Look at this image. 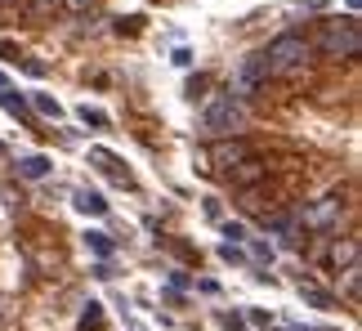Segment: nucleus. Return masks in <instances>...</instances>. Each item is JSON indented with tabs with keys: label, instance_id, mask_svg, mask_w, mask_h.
<instances>
[{
	"label": "nucleus",
	"instance_id": "f257e3e1",
	"mask_svg": "<svg viewBox=\"0 0 362 331\" xmlns=\"http://www.w3.org/2000/svg\"><path fill=\"white\" fill-rule=\"evenodd\" d=\"M259 58H264L268 76H282V81H291V76H300L309 63H313V40L296 36V32H286V36L268 40V49H264Z\"/></svg>",
	"mask_w": 362,
	"mask_h": 331
},
{
	"label": "nucleus",
	"instance_id": "f03ea898",
	"mask_svg": "<svg viewBox=\"0 0 362 331\" xmlns=\"http://www.w3.org/2000/svg\"><path fill=\"white\" fill-rule=\"evenodd\" d=\"M358 23L353 19H335V23H322V36H318L313 49H322L326 58H358Z\"/></svg>",
	"mask_w": 362,
	"mask_h": 331
},
{
	"label": "nucleus",
	"instance_id": "7ed1b4c3",
	"mask_svg": "<svg viewBox=\"0 0 362 331\" xmlns=\"http://www.w3.org/2000/svg\"><path fill=\"white\" fill-rule=\"evenodd\" d=\"M246 125V108H242L237 95H220V99H210L206 103V130L215 134H233Z\"/></svg>",
	"mask_w": 362,
	"mask_h": 331
},
{
	"label": "nucleus",
	"instance_id": "20e7f679",
	"mask_svg": "<svg viewBox=\"0 0 362 331\" xmlns=\"http://www.w3.org/2000/svg\"><path fill=\"white\" fill-rule=\"evenodd\" d=\"M340 210H344V197H340V193H326V197H318L313 206L300 210V228H313V233H322V228H331L335 219H340Z\"/></svg>",
	"mask_w": 362,
	"mask_h": 331
},
{
	"label": "nucleus",
	"instance_id": "39448f33",
	"mask_svg": "<svg viewBox=\"0 0 362 331\" xmlns=\"http://www.w3.org/2000/svg\"><path fill=\"white\" fill-rule=\"evenodd\" d=\"M206 157H210V166H215V171L224 175V171H233V166H237V161L255 157V148H250L246 139H220V143H215V148L206 152Z\"/></svg>",
	"mask_w": 362,
	"mask_h": 331
},
{
	"label": "nucleus",
	"instance_id": "423d86ee",
	"mask_svg": "<svg viewBox=\"0 0 362 331\" xmlns=\"http://www.w3.org/2000/svg\"><path fill=\"white\" fill-rule=\"evenodd\" d=\"M264 81H268V67H264V58H246V63H242L237 67V76H233V95H250V90H259V86H264Z\"/></svg>",
	"mask_w": 362,
	"mask_h": 331
},
{
	"label": "nucleus",
	"instance_id": "0eeeda50",
	"mask_svg": "<svg viewBox=\"0 0 362 331\" xmlns=\"http://www.w3.org/2000/svg\"><path fill=\"white\" fill-rule=\"evenodd\" d=\"M264 175H268V161L264 157H246V161H237L233 171H224V180H229L233 188H255Z\"/></svg>",
	"mask_w": 362,
	"mask_h": 331
},
{
	"label": "nucleus",
	"instance_id": "6e6552de",
	"mask_svg": "<svg viewBox=\"0 0 362 331\" xmlns=\"http://www.w3.org/2000/svg\"><path fill=\"white\" fill-rule=\"evenodd\" d=\"M326 265H331L335 273H340V269H353V265H358V237H340V242L331 246Z\"/></svg>",
	"mask_w": 362,
	"mask_h": 331
},
{
	"label": "nucleus",
	"instance_id": "1a4fd4ad",
	"mask_svg": "<svg viewBox=\"0 0 362 331\" xmlns=\"http://www.w3.org/2000/svg\"><path fill=\"white\" fill-rule=\"evenodd\" d=\"M72 206H77L81 215H107V201L99 197V193H90V188H77V193H72Z\"/></svg>",
	"mask_w": 362,
	"mask_h": 331
},
{
	"label": "nucleus",
	"instance_id": "9d476101",
	"mask_svg": "<svg viewBox=\"0 0 362 331\" xmlns=\"http://www.w3.org/2000/svg\"><path fill=\"white\" fill-rule=\"evenodd\" d=\"M90 157H94V161H99V166H103V171H107V175H112V180H116V184H125V188H134V180H130V171H121V161H116V157H112V152H103V148H94V152H90Z\"/></svg>",
	"mask_w": 362,
	"mask_h": 331
},
{
	"label": "nucleus",
	"instance_id": "9b49d317",
	"mask_svg": "<svg viewBox=\"0 0 362 331\" xmlns=\"http://www.w3.org/2000/svg\"><path fill=\"white\" fill-rule=\"evenodd\" d=\"M49 166H54V161L40 157V152H36V157H18V175H23V180H45Z\"/></svg>",
	"mask_w": 362,
	"mask_h": 331
},
{
	"label": "nucleus",
	"instance_id": "f8f14e48",
	"mask_svg": "<svg viewBox=\"0 0 362 331\" xmlns=\"http://www.w3.org/2000/svg\"><path fill=\"white\" fill-rule=\"evenodd\" d=\"M340 291L349 295V300H358L362 295V269L353 265V269H340Z\"/></svg>",
	"mask_w": 362,
	"mask_h": 331
},
{
	"label": "nucleus",
	"instance_id": "ddd939ff",
	"mask_svg": "<svg viewBox=\"0 0 362 331\" xmlns=\"http://www.w3.org/2000/svg\"><path fill=\"white\" fill-rule=\"evenodd\" d=\"M31 108H36L40 117H54V121L63 117V108H58V99H54V95H31Z\"/></svg>",
	"mask_w": 362,
	"mask_h": 331
},
{
	"label": "nucleus",
	"instance_id": "4468645a",
	"mask_svg": "<svg viewBox=\"0 0 362 331\" xmlns=\"http://www.w3.org/2000/svg\"><path fill=\"white\" fill-rule=\"evenodd\" d=\"M86 246L94 251V256H112V242H107V233H99V228H90V233H86Z\"/></svg>",
	"mask_w": 362,
	"mask_h": 331
},
{
	"label": "nucleus",
	"instance_id": "2eb2a0df",
	"mask_svg": "<svg viewBox=\"0 0 362 331\" xmlns=\"http://www.w3.org/2000/svg\"><path fill=\"white\" fill-rule=\"evenodd\" d=\"M94 5H99V0H58V10H67L72 19H86V14L94 10Z\"/></svg>",
	"mask_w": 362,
	"mask_h": 331
},
{
	"label": "nucleus",
	"instance_id": "dca6fc26",
	"mask_svg": "<svg viewBox=\"0 0 362 331\" xmlns=\"http://www.w3.org/2000/svg\"><path fill=\"white\" fill-rule=\"evenodd\" d=\"M300 295H305L309 304H318V309H326V304H331V295H326V291H318L313 282H305V286H300Z\"/></svg>",
	"mask_w": 362,
	"mask_h": 331
},
{
	"label": "nucleus",
	"instance_id": "f3484780",
	"mask_svg": "<svg viewBox=\"0 0 362 331\" xmlns=\"http://www.w3.org/2000/svg\"><path fill=\"white\" fill-rule=\"evenodd\" d=\"M81 121H86V125H99V130H103V125H107V112H99V108H81Z\"/></svg>",
	"mask_w": 362,
	"mask_h": 331
},
{
	"label": "nucleus",
	"instance_id": "a211bd4d",
	"mask_svg": "<svg viewBox=\"0 0 362 331\" xmlns=\"http://www.w3.org/2000/svg\"><path fill=\"white\" fill-rule=\"evenodd\" d=\"M54 10H58V0H27V14H36V19H45Z\"/></svg>",
	"mask_w": 362,
	"mask_h": 331
},
{
	"label": "nucleus",
	"instance_id": "6ab92c4d",
	"mask_svg": "<svg viewBox=\"0 0 362 331\" xmlns=\"http://www.w3.org/2000/svg\"><path fill=\"white\" fill-rule=\"evenodd\" d=\"M103 327V313H99V304H90V313L81 318V331H99Z\"/></svg>",
	"mask_w": 362,
	"mask_h": 331
},
{
	"label": "nucleus",
	"instance_id": "aec40b11",
	"mask_svg": "<svg viewBox=\"0 0 362 331\" xmlns=\"http://www.w3.org/2000/svg\"><path fill=\"white\" fill-rule=\"evenodd\" d=\"M224 237H233V242H242V237H246V228H242V224H224Z\"/></svg>",
	"mask_w": 362,
	"mask_h": 331
},
{
	"label": "nucleus",
	"instance_id": "412c9836",
	"mask_svg": "<svg viewBox=\"0 0 362 331\" xmlns=\"http://www.w3.org/2000/svg\"><path fill=\"white\" fill-rule=\"evenodd\" d=\"M0 58H18V49H14L10 40H0Z\"/></svg>",
	"mask_w": 362,
	"mask_h": 331
},
{
	"label": "nucleus",
	"instance_id": "4be33fe9",
	"mask_svg": "<svg viewBox=\"0 0 362 331\" xmlns=\"http://www.w3.org/2000/svg\"><path fill=\"white\" fill-rule=\"evenodd\" d=\"M0 10H27V0H0Z\"/></svg>",
	"mask_w": 362,
	"mask_h": 331
},
{
	"label": "nucleus",
	"instance_id": "5701e85b",
	"mask_svg": "<svg viewBox=\"0 0 362 331\" xmlns=\"http://www.w3.org/2000/svg\"><path fill=\"white\" fill-rule=\"evenodd\" d=\"M0 95H10V76H0Z\"/></svg>",
	"mask_w": 362,
	"mask_h": 331
}]
</instances>
